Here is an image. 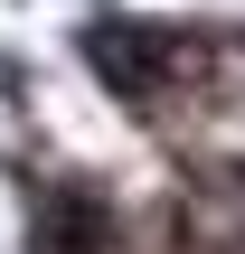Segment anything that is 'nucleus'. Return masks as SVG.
I'll list each match as a JSON object with an SVG mask.
<instances>
[{"label":"nucleus","instance_id":"f257e3e1","mask_svg":"<svg viewBox=\"0 0 245 254\" xmlns=\"http://www.w3.org/2000/svg\"><path fill=\"white\" fill-rule=\"evenodd\" d=\"M85 66H94L113 94H179L189 66H198V28H170V19H104V28H85Z\"/></svg>","mask_w":245,"mask_h":254},{"label":"nucleus","instance_id":"f03ea898","mask_svg":"<svg viewBox=\"0 0 245 254\" xmlns=\"http://www.w3.org/2000/svg\"><path fill=\"white\" fill-rule=\"evenodd\" d=\"M28 226H38V254H123V207L85 170H57L28 198Z\"/></svg>","mask_w":245,"mask_h":254}]
</instances>
